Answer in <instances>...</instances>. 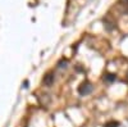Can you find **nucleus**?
I'll return each mask as SVG.
<instances>
[{
    "label": "nucleus",
    "instance_id": "nucleus-1",
    "mask_svg": "<svg viewBox=\"0 0 128 127\" xmlns=\"http://www.w3.org/2000/svg\"><path fill=\"white\" fill-rule=\"evenodd\" d=\"M91 91H92V86H91V83H90L88 81L82 82L81 86L78 87V92H80L81 95H87V94H90Z\"/></svg>",
    "mask_w": 128,
    "mask_h": 127
},
{
    "label": "nucleus",
    "instance_id": "nucleus-2",
    "mask_svg": "<svg viewBox=\"0 0 128 127\" xmlns=\"http://www.w3.org/2000/svg\"><path fill=\"white\" fill-rule=\"evenodd\" d=\"M42 82H44V85H46V86H51V85L54 83V73L48 72L44 76V78H42Z\"/></svg>",
    "mask_w": 128,
    "mask_h": 127
},
{
    "label": "nucleus",
    "instance_id": "nucleus-3",
    "mask_svg": "<svg viewBox=\"0 0 128 127\" xmlns=\"http://www.w3.org/2000/svg\"><path fill=\"white\" fill-rule=\"evenodd\" d=\"M114 80H115V76L112 75V73H105L104 75V81H106V82H113Z\"/></svg>",
    "mask_w": 128,
    "mask_h": 127
},
{
    "label": "nucleus",
    "instance_id": "nucleus-4",
    "mask_svg": "<svg viewBox=\"0 0 128 127\" xmlns=\"http://www.w3.org/2000/svg\"><path fill=\"white\" fill-rule=\"evenodd\" d=\"M118 126H119V123L115 121H110L108 123H105V127H118Z\"/></svg>",
    "mask_w": 128,
    "mask_h": 127
},
{
    "label": "nucleus",
    "instance_id": "nucleus-5",
    "mask_svg": "<svg viewBox=\"0 0 128 127\" xmlns=\"http://www.w3.org/2000/svg\"><path fill=\"white\" fill-rule=\"evenodd\" d=\"M126 2H127V3H128V0H126Z\"/></svg>",
    "mask_w": 128,
    "mask_h": 127
}]
</instances>
